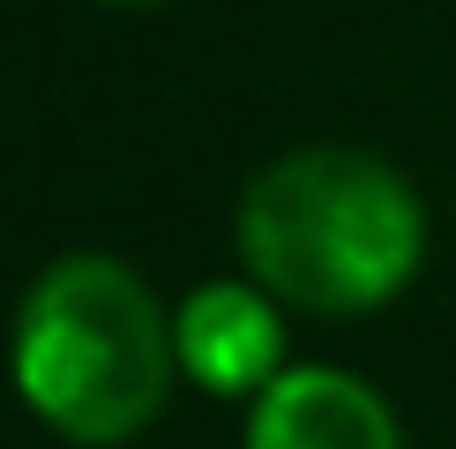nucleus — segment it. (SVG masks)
Masks as SVG:
<instances>
[{"mask_svg": "<svg viewBox=\"0 0 456 449\" xmlns=\"http://www.w3.org/2000/svg\"><path fill=\"white\" fill-rule=\"evenodd\" d=\"M240 262L299 314H374L419 277V187L374 150L307 143L270 158L240 195Z\"/></svg>", "mask_w": 456, "mask_h": 449, "instance_id": "f257e3e1", "label": "nucleus"}, {"mask_svg": "<svg viewBox=\"0 0 456 449\" xmlns=\"http://www.w3.org/2000/svg\"><path fill=\"white\" fill-rule=\"evenodd\" d=\"M180 337L120 255H61L15 307V389L61 442H135L173 397Z\"/></svg>", "mask_w": 456, "mask_h": 449, "instance_id": "f03ea898", "label": "nucleus"}, {"mask_svg": "<svg viewBox=\"0 0 456 449\" xmlns=\"http://www.w3.org/2000/svg\"><path fill=\"white\" fill-rule=\"evenodd\" d=\"M247 449H404V427L382 389L345 367H284L270 389H255Z\"/></svg>", "mask_w": 456, "mask_h": 449, "instance_id": "7ed1b4c3", "label": "nucleus"}, {"mask_svg": "<svg viewBox=\"0 0 456 449\" xmlns=\"http://www.w3.org/2000/svg\"><path fill=\"white\" fill-rule=\"evenodd\" d=\"M180 367L195 374L202 389H217V397H247V389H270L277 382V307L262 299V285H202L187 292L180 307Z\"/></svg>", "mask_w": 456, "mask_h": 449, "instance_id": "20e7f679", "label": "nucleus"}, {"mask_svg": "<svg viewBox=\"0 0 456 449\" xmlns=\"http://www.w3.org/2000/svg\"><path fill=\"white\" fill-rule=\"evenodd\" d=\"M105 8H158V0H105Z\"/></svg>", "mask_w": 456, "mask_h": 449, "instance_id": "39448f33", "label": "nucleus"}]
</instances>
